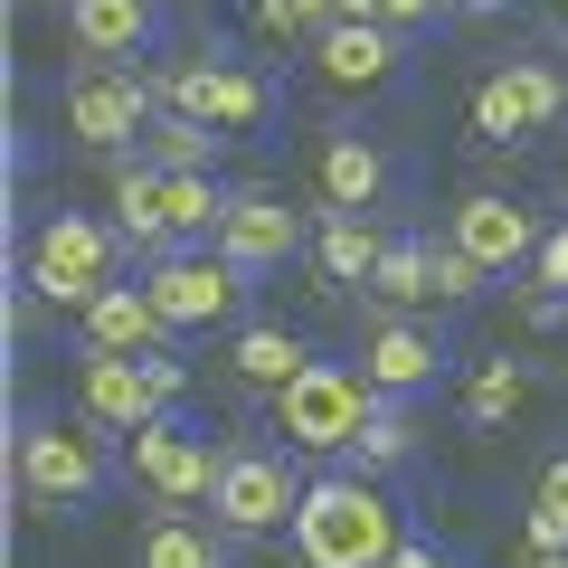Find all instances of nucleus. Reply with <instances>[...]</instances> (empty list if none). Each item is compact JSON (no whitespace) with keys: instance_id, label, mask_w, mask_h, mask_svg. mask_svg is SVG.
<instances>
[{"instance_id":"33","label":"nucleus","mask_w":568,"mask_h":568,"mask_svg":"<svg viewBox=\"0 0 568 568\" xmlns=\"http://www.w3.org/2000/svg\"><path fill=\"white\" fill-rule=\"evenodd\" d=\"M142 361H152V388H162V407L181 417V398H190V361H181V351H142Z\"/></svg>"},{"instance_id":"8","label":"nucleus","mask_w":568,"mask_h":568,"mask_svg":"<svg viewBox=\"0 0 568 568\" xmlns=\"http://www.w3.org/2000/svg\"><path fill=\"white\" fill-rule=\"evenodd\" d=\"M219 465H227V446L190 436L181 417H152V426H133V436H123V474H133V484H152V503H162V511L209 503V493H219Z\"/></svg>"},{"instance_id":"23","label":"nucleus","mask_w":568,"mask_h":568,"mask_svg":"<svg viewBox=\"0 0 568 568\" xmlns=\"http://www.w3.org/2000/svg\"><path fill=\"white\" fill-rule=\"evenodd\" d=\"M219 152H227V133L219 123H200V114H152V133H142V162L152 171H219Z\"/></svg>"},{"instance_id":"7","label":"nucleus","mask_w":568,"mask_h":568,"mask_svg":"<svg viewBox=\"0 0 568 568\" xmlns=\"http://www.w3.org/2000/svg\"><path fill=\"white\" fill-rule=\"evenodd\" d=\"M209 511H219V530H237V540H256V530H294V511H304V474H294V455H275V446H227Z\"/></svg>"},{"instance_id":"3","label":"nucleus","mask_w":568,"mask_h":568,"mask_svg":"<svg viewBox=\"0 0 568 568\" xmlns=\"http://www.w3.org/2000/svg\"><path fill=\"white\" fill-rule=\"evenodd\" d=\"M123 246H133L123 227L85 219V209H48V219L29 227V246H20V284L39 304H58V313H85L104 284H123Z\"/></svg>"},{"instance_id":"31","label":"nucleus","mask_w":568,"mask_h":568,"mask_svg":"<svg viewBox=\"0 0 568 568\" xmlns=\"http://www.w3.org/2000/svg\"><path fill=\"white\" fill-rule=\"evenodd\" d=\"M446 10H455V0H369V20H379V29H398V39H407V29H436Z\"/></svg>"},{"instance_id":"12","label":"nucleus","mask_w":568,"mask_h":568,"mask_svg":"<svg viewBox=\"0 0 568 568\" xmlns=\"http://www.w3.org/2000/svg\"><path fill=\"white\" fill-rule=\"evenodd\" d=\"M446 237L465 246V256L484 265V275H521V265L540 256V237H549V227L530 219L521 200H503V190H465V200L446 209Z\"/></svg>"},{"instance_id":"34","label":"nucleus","mask_w":568,"mask_h":568,"mask_svg":"<svg viewBox=\"0 0 568 568\" xmlns=\"http://www.w3.org/2000/svg\"><path fill=\"white\" fill-rule=\"evenodd\" d=\"M388 568H465V559L436 549V540H398V549H388Z\"/></svg>"},{"instance_id":"37","label":"nucleus","mask_w":568,"mask_h":568,"mask_svg":"<svg viewBox=\"0 0 568 568\" xmlns=\"http://www.w3.org/2000/svg\"><path fill=\"white\" fill-rule=\"evenodd\" d=\"M455 10H474V20H493V10H511V0H455Z\"/></svg>"},{"instance_id":"13","label":"nucleus","mask_w":568,"mask_h":568,"mask_svg":"<svg viewBox=\"0 0 568 568\" xmlns=\"http://www.w3.org/2000/svg\"><path fill=\"white\" fill-rule=\"evenodd\" d=\"M77 407H85L95 426H114V436L171 417L162 388H152V361H142V351H95V342L77 351Z\"/></svg>"},{"instance_id":"10","label":"nucleus","mask_w":568,"mask_h":568,"mask_svg":"<svg viewBox=\"0 0 568 568\" xmlns=\"http://www.w3.org/2000/svg\"><path fill=\"white\" fill-rule=\"evenodd\" d=\"M162 104H171V114L219 123V133H265V123H275V85H265L256 67H237V58L171 67V77H162Z\"/></svg>"},{"instance_id":"9","label":"nucleus","mask_w":568,"mask_h":568,"mask_svg":"<svg viewBox=\"0 0 568 568\" xmlns=\"http://www.w3.org/2000/svg\"><path fill=\"white\" fill-rule=\"evenodd\" d=\"M559 114H568V77L549 58H511V67H493V77L474 85V133L484 142H530Z\"/></svg>"},{"instance_id":"4","label":"nucleus","mask_w":568,"mask_h":568,"mask_svg":"<svg viewBox=\"0 0 568 568\" xmlns=\"http://www.w3.org/2000/svg\"><path fill=\"white\" fill-rule=\"evenodd\" d=\"M379 388L361 379L351 361H304V379L275 388V426H284V455H351L361 446Z\"/></svg>"},{"instance_id":"17","label":"nucleus","mask_w":568,"mask_h":568,"mask_svg":"<svg viewBox=\"0 0 568 568\" xmlns=\"http://www.w3.org/2000/svg\"><path fill=\"white\" fill-rule=\"evenodd\" d=\"M313 190H323V209H379L388 200V152L369 133H323V152H313Z\"/></svg>"},{"instance_id":"16","label":"nucleus","mask_w":568,"mask_h":568,"mask_svg":"<svg viewBox=\"0 0 568 568\" xmlns=\"http://www.w3.org/2000/svg\"><path fill=\"white\" fill-rule=\"evenodd\" d=\"M219 246L227 265H246V275H275L294 246H304V219L275 200V190H227V219H219Z\"/></svg>"},{"instance_id":"20","label":"nucleus","mask_w":568,"mask_h":568,"mask_svg":"<svg viewBox=\"0 0 568 568\" xmlns=\"http://www.w3.org/2000/svg\"><path fill=\"white\" fill-rule=\"evenodd\" d=\"M313 256H323L332 284H369V275H379V256H388V237L361 219V209H323V227H313Z\"/></svg>"},{"instance_id":"24","label":"nucleus","mask_w":568,"mask_h":568,"mask_svg":"<svg viewBox=\"0 0 568 568\" xmlns=\"http://www.w3.org/2000/svg\"><path fill=\"white\" fill-rule=\"evenodd\" d=\"M379 313H417V304H436V275H426V246L417 237H388V256H379V275L361 284Z\"/></svg>"},{"instance_id":"30","label":"nucleus","mask_w":568,"mask_h":568,"mask_svg":"<svg viewBox=\"0 0 568 568\" xmlns=\"http://www.w3.org/2000/svg\"><path fill=\"white\" fill-rule=\"evenodd\" d=\"M540 549H568V503H549V493L521 511V559H540Z\"/></svg>"},{"instance_id":"22","label":"nucleus","mask_w":568,"mask_h":568,"mask_svg":"<svg viewBox=\"0 0 568 568\" xmlns=\"http://www.w3.org/2000/svg\"><path fill=\"white\" fill-rule=\"evenodd\" d=\"M162 219H171V246H209L227 219L219 171H162Z\"/></svg>"},{"instance_id":"25","label":"nucleus","mask_w":568,"mask_h":568,"mask_svg":"<svg viewBox=\"0 0 568 568\" xmlns=\"http://www.w3.org/2000/svg\"><path fill=\"white\" fill-rule=\"evenodd\" d=\"M133 568H227V559H219V540H209L190 511H152V530H142Z\"/></svg>"},{"instance_id":"38","label":"nucleus","mask_w":568,"mask_h":568,"mask_svg":"<svg viewBox=\"0 0 568 568\" xmlns=\"http://www.w3.org/2000/svg\"><path fill=\"white\" fill-rule=\"evenodd\" d=\"M521 568H568V549H540V559H521Z\"/></svg>"},{"instance_id":"27","label":"nucleus","mask_w":568,"mask_h":568,"mask_svg":"<svg viewBox=\"0 0 568 568\" xmlns=\"http://www.w3.org/2000/svg\"><path fill=\"white\" fill-rule=\"evenodd\" d=\"M521 398H530V369L511 361H474V379H465V417L474 426H503V417H521Z\"/></svg>"},{"instance_id":"2","label":"nucleus","mask_w":568,"mask_h":568,"mask_svg":"<svg viewBox=\"0 0 568 568\" xmlns=\"http://www.w3.org/2000/svg\"><path fill=\"white\" fill-rule=\"evenodd\" d=\"M398 540H407L398 503H388L361 465L313 474V484H304V511H294V549H304V568H388Z\"/></svg>"},{"instance_id":"36","label":"nucleus","mask_w":568,"mask_h":568,"mask_svg":"<svg viewBox=\"0 0 568 568\" xmlns=\"http://www.w3.org/2000/svg\"><path fill=\"white\" fill-rule=\"evenodd\" d=\"M540 493H549V503H568V455H559V465L540 474Z\"/></svg>"},{"instance_id":"29","label":"nucleus","mask_w":568,"mask_h":568,"mask_svg":"<svg viewBox=\"0 0 568 568\" xmlns=\"http://www.w3.org/2000/svg\"><path fill=\"white\" fill-rule=\"evenodd\" d=\"M426 275H436V304H474V294L493 284V275H484V265H474L455 237H436V246H426Z\"/></svg>"},{"instance_id":"39","label":"nucleus","mask_w":568,"mask_h":568,"mask_svg":"<svg viewBox=\"0 0 568 568\" xmlns=\"http://www.w3.org/2000/svg\"><path fill=\"white\" fill-rule=\"evenodd\" d=\"M559 20H568V0H559Z\"/></svg>"},{"instance_id":"19","label":"nucleus","mask_w":568,"mask_h":568,"mask_svg":"<svg viewBox=\"0 0 568 568\" xmlns=\"http://www.w3.org/2000/svg\"><path fill=\"white\" fill-rule=\"evenodd\" d=\"M304 361H313L304 332H284V323H237V342H227V369H237L246 388H265V398L304 379Z\"/></svg>"},{"instance_id":"14","label":"nucleus","mask_w":568,"mask_h":568,"mask_svg":"<svg viewBox=\"0 0 568 568\" xmlns=\"http://www.w3.org/2000/svg\"><path fill=\"white\" fill-rule=\"evenodd\" d=\"M304 67L332 85V95H379V85H398L407 39H398V29H379V20H332L323 39L304 48Z\"/></svg>"},{"instance_id":"26","label":"nucleus","mask_w":568,"mask_h":568,"mask_svg":"<svg viewBox=\"0 0 568 568\" xmlns=\"http://www.w3.org/2000/svg\"><path fill=\"white\" fill-rule=\"evenodd\" d=\"M332 20H342V0H246V29L275 48H313Z\"/></svg>"},{"instance_id":"11","label":"nucleus","mask_w":568,"mask_h":568,"mask_svg":"<svg viewBox=\"0 0 568 568\" xmlns=\"http://www.w3.org/2000/svg\"><path fill=\"white\" fill-rule=\"evenodd\" d=\"M455 369L446 332L417 323V313H379V323L361 332V379L379 388V398H426V388Z\"/></svg>"},{"instance_id":"5","label":"nucleus","mask_w":568,"mask_h":568,"mask_svg":"<svg viewBox=\"0 0 568 568\" xmlns=\"http://www.w3.org/2000/svg\"><path fill=\"white\" fill-rule=\"evenodd\" d=\"M246 265H227L219 246H162L152 256V275H142V294L162 304V323L171 332H219V323H237L246 313Z\"/></svg>"},{"instance_id":"18","label":"nucleus","mask_w":568,"mask_h":568,"mask_svg":"<svg viewBox=\"0 0 568 568\" xmlns=\"http://www.w3.org/2000/svg\"><path fill=\"white\" fill-rule=\"evenodd\" d=\"M77 323H85L95 351H171V323H162V304H152L142 284H104Z\"/></svg>"},{"instance_id":"28","label":"nucleus","mask_w":568,"mask_h":568,"mask_svg":"<svg viewBox=\"0 0 568 568\" xmlns=\"http://www.w3.org/2000/svg\"><path fill=\"white\" fill-rule=\"evenodd\" d=\"M407 455H417L407 398H379V407H369V426H361V446H351V465H361V474H388V465H407Z\"/></svg>"},{"instance_id":"35","label":"nucleus","mask_w":568,"mask_h":568,"mask_svg":"<svg viewBox=\"0 0 568 568\" xmlns=\"http://www.w3.org/2000/svg\"><path fill=\"white\" fill-rule=\"evenodd\" d=\"M521 313H530V332H559V323H568V294H540V284H530Z\"/></svg>"},{"instance_id":"21","label":"nucleus","mask_w":568,"mask_h":568,"mask_svg":"<svg viewBox=\"0 0 568 568\" xmlns=\"http://www.w3.org/2000/svg\"><path fill=\"white\" fill-rule=\"evenodd\" d=\"M104 200H114V227L133 246H171V219H162V171L142 162V152H123L114 162V190H104Z\"/></svg>"},{"instance_id":"32","label":"nucleus","mask_w":568,"mask_h":568,"mask_svg":"<svg viewBox=\"0 0 568 568\" xmlns=\"http://www.w3.org/2000/svg\"><path fill=\"white\" fill-rule=\"evenodd\" d=\"M530 284H540V294H568V227H549V237H540V256H530Z\"/></svg>"},{"instance_id":"1","label":"nucleus","mask_w":568,"mask_h":568,"mask_svg":"<svg viewBox=\"0 0 568 568\" xmlns=\"http://www.w3.org/2000/svg\"><path fill=\"white\" fill-rule=\"evenodd\" d=\"M10 484L39 511H77V503H95V493H114L123 484L114 426H95L85 407L77 417H10Z\"/></svg>"},{"instance_id":"15","label":"nucleus","mask_w":568,"mask_h":568,"mask_svg":"<svg viewBox=\"0 0 568 568\" xmlns=\"http://www.w3.org/2000/svg\"><path fill=\"white\" fill-rule=\"evenodd\" d=\"M67 48L85 67H133L162 48V0H67Z\"/></svg>"},{"instance_id":"6","label":"nucleus","mask_w":568,"mask_h":568,"mask_svg":"<svg viewBox=\"0 0 568 568\" xmlns=\"http://www.w3.org/2000/svg\"><path fill=\"white\" fill-rule=\"evenodd\" d=\"M152 114H162V85L133 77V67H77L67 77V133L85 152H142Z\"/></svg>"}]
</instances>
